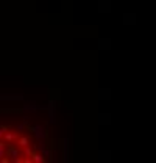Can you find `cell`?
<instances>
[{
	"label": "cell",
	"instance_id": "cell-2",
	"mask_svg": "<svg viewBox=\"0 0 156 163\" xmlns=\"http://www.w3.org/2000/svg\"><path fill=\"white\" fill-rule=\"evenodd\" d=\"M31 132H33V135H35L38 140H42L45 136V129L42 127V125H33Z\"/></svg>",
	"mask_w": 156,
	"mask_h": 163
},
{
	"label": "cell",
	"instance_id": "cell-3",
	"mask_svg": "<svg viewBox=\"0 0 156 163\" xmlns=\"http://www.w3.org/2000/svg\"><path fill=\"white\" fill-rule=\"evenodd\" d=\"M3 136H5V141L8 143V144H11V143L16 140V136H17V135H16L14 132H8V130H6V132H5V135H3Z\"/></svg>",
	"mask_w": 156,
	"mask_h": 163
},
{
	"label": "cell",
	"instance_id": "cell-5",
	"mask_svg": "<svg viewBox=\"0 0 156 163\" xmlns=\"http://www.w3.org/2000/svg\"><path fill=\"white\" fill-rule=\"evenodd\" d=\"M8 148H9V146H8V143L5 144V143H2V141H0V158H2V157H5V154L8 152Z\"/></svg>",
	"mask_w": 156,
	"mask_h": 163
},
{
	"label": "cell",
	"instance_id": "cell-6",
	"mask_svg": "<svg viewBox=\"0 0 156 163\" xmlns=\"http://www.w3.org/2000/svg\"><path fill=\"white\" fill-rule=\"evenodd\" d=\"M17 143H19V146H21V148H25V146L30 144V141H28V138H27V136H21Z\"/></svg>",
	"mask_w": 156,
	"mask_h": 163
},
{
	"label": "cell",
	"instance_id": "cell-7",
	"mask_svg": "<svg viewBox=\"0 0 156 163\" xmlns=\"http://www.w3.org/2000/svg\"><path fill=\"white\" fill-rule=\"evenodd\" d=\"M24 154L27 155V157H31V154H33V151H31V149H30V148H28V146H25V148H24Z\"/></svg>",
	"mask_w": 156,
	"mask_h": 163
},
{
	"label": "cell",
	"instance_id": "cell-4",
	"mask_svg": "<svg viewBox=\"0 0 156 163\" xmlns=\"http://www.w3.org/2000/svg\"><path fill=\"white\" fill-rule=\"evenodd\" d=\"M31 162L42 163V162H45V157H44L42 154H38V152H33V154H31Z\"/></svg>",
	"mask_w": 156,
	"mask_h": 163
},
{
	"label": "cell",
	"instance_id": "cell-1",
	"mask_svg": "<svg viewBox=\"0 0 156 163\" xmlns=\"http://www.w3.org/2000/svg\"><path fill=\"white\" fill-rule=\"evenodd\" d=\"M8 155H9V160H13L16 163H22V162H24L21 157H19V151L16 148H8Z\"/></svg>",
	"mask_w": 156,
	"mask_h": 163
},
{
	"label": "cell",
	"instance_id": "cell-8",
	"mask_svg": "<svg viewBox=\"0 0 156 163\" xmlns=\"http://www.w3.org/2000/svg\"><path fill=\"white\" fill-rule=\"evenodd\" d=\"M6 130H8L6 127H0V138H3V135H5Z\"/></svg>",
	"mask_w": 156,
	"mask_h": 163
}]
</instances>
